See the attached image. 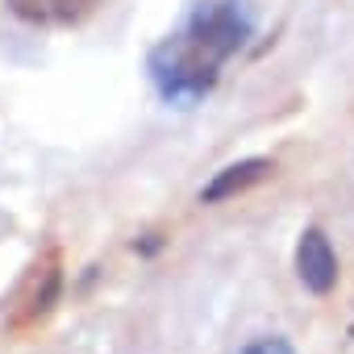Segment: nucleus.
Listing matches in <instances>:
<instances>
[{"label":"nucleus","mask_w":354,"mask_h":354,"mask_svg":"<svg viewBox=\"0 0 354 354\" xmlns=\"http://www.w3.org/2000/svg\"><path fill=\"white\" fill-rule=\"evenodd\" d=\"M254 9L246 0H201L150 55L146 75L167 109H196L221 80V67L250 42Z\"/></svg>","instance_id":"1"},{"label":"nucleus","mask_w":354,"mask_h":354,"mask_svg":"<svg viewBox=\"0 0 354 354\" xmlns=\"http://www.w3.org/2000/svg\"><path fill=\"white\" fill-rule=\"evenodd\" d=\"M63 250L59 246H46L30 259L26 275L17 279L13 296H9V313H5V329L13 337L21 333H34L38 325H46V317L55 313V304L63 300Z\"/></svg>","instance_id":"2"},{"label":"nucleus","mask_w":354,"mask_h":354,"mask_svg":"<svg viewBox=\"0 0 354 354\" xmlns=\"http://www.w3.org/2000/svg\"><path fill=\"white\" fill-rule=\"evenodd\" d=\"M296 279L313 292V296H329L337 283V254L333 242L325 238V230L308 225L296 242Z\"/></svg>","instance_id":"3"},{"label":"nucleus","mask_w":354,"mask_h":354,"mask_svg":"<svg viewBox=\"0 0 354 354\" xmlns=\"http://www.w3.org/2000/svg\"><path fill=\"white\" fill-rule=\"evenodd\" d=\"M271 171H275V162H271V158H242V162H230V167H221V171L213 175V180L201 188V205H221V201H234V196L250 192L254 184H263Z\"/></svg>","instance_id":"4"},{"label":"nucleus","mask_w":354,"mask_h":354,"mask_svg":"<svg viewBox=\"0 0 354 354\" xmlns=\"http://www.w3.org/2000/svg\"><path fill=\"white\" fill-rule=\"evenodd\" d=\"M96 5H104V0H9V9L17 21L26 26H75L84 21L88 13H96Z\"/></svg>","instance_id":"5"},{"label":"nucleus","mask_w":354,"mask_h":354,"mask_svg":"<svg viewBox=\"0 0 354 354\" xmlns=\"http://www.w3.org/2000/svg\"><path fill=\"white\" fill-rule=\"evenodd\" d=\"M238 354H296V346H292L288 337H279V333H263V337L246 342Z\"/></svg>","instance_id":"6"}]
</instances>
